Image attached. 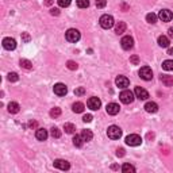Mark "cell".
Instances as JSON below:
<instances>
[{"mask_svg": "<svg viewBox=\"0 0 173 173\" xmlns=\"http://www.w3.org/2000/svg\"><path fill=\"white\" fill-rule=\"evenodd\" d=\"M115 84H116V87L126 89V88L130 85V81H128V79H127L126 76H118L116 79H115Z\"/></svg>", "mask_w": 173, "mask_h": 173, "instance_id": "cell-12", "label": "cell"}, {"mask_svg": "<svg viewBox=\"0 0 173 173\" xmlns=\"http://www.w3.org/2000/svg\"><path fill=\"white\" fill-rule=\"evenodd\" d=\"M123 152H124L123 149H118V153H116V154H118V156H123V154H124Z\"/></svg>", "mask_w": 173, "mask_h": 173, "instance_id": "cell-42", "label": "cell"}, {"mask_svg": "<svg viewBox=\"0 0 173 173\" xmlns=\"http://www.w3.org/2000/svg\"><path fill=\"white\" fill-rule=\"evenodd\" d=\"M76 3L77 7H80V8H87L89 6V0H76Z\"/></svg>", "mask_w": 173, "mask_h": 173, "instance_id": "cell-33", "label": "cell"}, {"mask_svg": "<svg viewBox=\"0 0 173 173\" xmlns=\"http://www.w3.org/2000/svg\"><path fill=\"white\" fill-rule=\"evenodd\" d=\"M72 3V0H58V6L62 7V8H65V7H69Z\"/></svg>", "mask_w": 173, "mask_h": 173, "instance_id": "cell-34", "label": "cell"}, {"mask_svg": "<svg viewBox=\"0 0 173 173\" xmlns=\"http://www.w3.org/2000/svg\"><path fill=\"white\" fill-rule=\"evenodd\" d=\"M134 97H135L134 92H131L128 89L122 91L120 92V95H119V99H120V102H122L123 104H130V103H132L134 102Z\"/></svg>", "mask_w": 173, "mask_h": 173, "instance_id": "cell-2", "label": "cell"}, {"mask_svg": "<svg viewBox=\"0 0 173 173\" xmlns=\"http://www.w3.org/2000/svg\"><path fill=\"white\" fill-rule=\"evenodd\" d=\"M158 18L162 22H171L173 19V14L171 10H161L160 14H158Z\"/></svg>", "mask_w": 173, "mask_h": 173, "instance_id": "cell-13", "label": "cell"}, {"mask_svg": "<svg viewBox=\"0 0 173 173\" xmlns=\"http://www.w3.org/2000/svg\"><path fill=\"white\" fill-rule=\"evenodd\" d=\"M126 143L128 146H139L142 143V138L138 134H130L126 137Z\"/></svg>", "mask_w": 173, "mask_h": 173, "instance_id": "cell-6", "label": "cell"}, {"mask_svg": "<svg viewBox=\"0 0 173 173\" xmlns=\"http://www.w3.org/2000/svg\"><path fill=\"white\" fill-rule=\"evenodd\" d=\"M130 62H131V64H134V65H138V64H139V58H138V56H131V57H130Z\"/></svg>", "mask_w": 173, "mask_h": 173, "instance_id": "cell-39", "label": "cell"}, {"mask_svg": "<svg viewBox=\"0 0 173 173\" xmlns=\"http://www.w3.org/2000/svg\"><path fill=\"white\" fill-rule=\"evenodd\" d=\"M7 107H8V112L10 114H18L19 112V104H18L16 102H11V103H8V106H7Z\"/></svg>", "mask_w": 173, "mask_h": 173, "instance_id": "cell-18", "label": "cell"}, {"mask_svg": "<svg viewBox=\"0 0 173 173\" xmlns=\"http://www.w3.org/2000/svg\"><path fill=\"white\" fill-rule=\"evenodd\" d=\"M54 168H57V169H60V171H68L69 168H71V164L68 162V161H65V160H61V158H58V160H54Z\"/></svg>", "mask_w": 173, "mask_h": 173, "instance_id": "cell-11", "label": "cell"}, {"mask_svg": "<svg viewBox=\"0 0 173 173\" xmlns=\"http://www.w3.org/2000/svg\"><path fill=\"white\" fill-rule=\"evenodd\" d=\"M3 47H4L6 50H14L16 47V42L14 38H4L3 39Z\"/></svg>", "mask_w": 173, "mask_h": 173, "instance_id": "cell-14", "label": "cell"}, {"mask_svg": "<svg viewBox=\"0 0 173 173\" xmlns=\"http://www.w3.org/2000/svg\"><path fill=\"white\" fill-rule=\"evenodd\" d=\"M77 68H79V65H77L75 61H68V69H71V71H76Z\"/></svg>", "mask_w": 173, "mask_h": 173, "instance_id": "cell-36", "label": "cell"}, {"mask_svg": "<svg viewBox=\"0 0 173 173\" xmlns=\"http://www.w3.org/2000/svg\"><path fill=\"white\" fill-rule=\"evenodd\" d=\"M99 23L103 28H106V30H108V28H111L114 24H115V20H114V18L111 15H108V14H106V15H103L100 18V20H99Z\"/></svg>", "mask_w": 173, "mask_h": 173, "instance_id": "cell-3", "label": "cell"}, {"mask_svg": "<svg viewBox=\"0 0 173 173\" xmlns=\"http://www.w3.org/2000/svg\"><path fill=\"white\" fill-rule=\"evenodd\" d=\"M107 135H108V138H111V139H119L120 137H122V128H120L119 126L112 124V126L108 127Z\"/></svg>", "mask_w": 173, "mask_h": 173, "instance_id": "cell-4", "label": "cell"}, {"mask_svg": "<svg viewBox=\"0 0 173 173\" xmlns=\"http://www.w3.org/2000/svg\"><path fill=\"white\" fill-rule=\"evenodd\" d=\"M145 110H146V112H149V114H156L158 111V104L154 102H148L145 104Z\"/></svg>", "mask_w": 173, "mask_h": 173, "instance_id": "cell-17", "label": "cell"}, {"mask_svg": "<svg viewBox=\"0 0 173 173\" xmlns=\"http://www.w3.org/2000/svg\"><path fill=\"white\" fill-rule=\"evenodd\" d=\"M134 95H135V97L139 99V100H148L149 99V92L146 89H143V88H141V87H135Z\"/></svg>", "mask_w": 173, "mask_h": 173, "instance_id": "cell-8", "label": "cell"}, {"mask_svg": "<svg viewBox=\"0 0 173 173\" xmlns=\"http://www.w3.org/2000/svg\"><path fill=\"white\" fill-rule=\"evenodd\" d=\"M83 120H84L85 123H89L91 120H92V115H89V114H88V115H84V116H83Z\"/></svg>", "mask_w": 173, "mask_h": 173, "instance_id": "cell-40", "label": "cell"}, {"mask_svg": "<svg viewBox=\"0 0 173 173\" xmlns=\"http://www.w3.org/2000/svg\"><path fill=\"white\" fill-rule=\"evenodd\" d=\"M169 38L165 35H160L158 37V45H160L161 47H169Z\"/></svg>", "mask_w": 173, "mask_h": 173, "instance_id": "cell-22", "label": "cell"}, {"mask_svg": "<svg viewBox=\"0 0 173 173\" xmlns=\"http://www.w3.org/2000/svg\"><path fill=\"white\" fill-rule=\"evenodd\" d=\"M124 31H126V23H124V22H118L115 26V32L118 35H120V34H123Z\"/></svg>", "mask_w": 173, "mask_h": 173, "instance_id": "cell-21", "label": "cell"}, {"mask_svg": "<svg viewBox=\"0 0 173 173\" xmlns=\"http://www.w3.org/2000/svg\"><path fill=\"white\" fill-rule=\"evenodd\" d=\"M50 135L53 138H60L61 137V131H60V128H57V127H53L50 130Z\"/></svg>", "mask_w": 173, "mask_h": 173, "instance_id": "cell-32", "label": "cell"}, {"mask_svg": "<svg viewBox=\"0 0 173 173\" xmlns=\"http://www.w3.org/2000/svg\"><path fill=\"white\" fill-rule=\"evenodd\" d=\"M84 139L81 137V134H76L75 137H73V145L76 146V148H81V146L84 145Z\"/></svg>", "mask_w": 173, "mask_h": 173, "instance_id": "cell-19", "label": "cell"}, {"mask_svg": "<svg viewBox=\"0 0 173 173\" xmlns=\"http://www.w3.org/2000/svg\"><path fill=\"white\" fill-rule=\"evenodd\" d=\"M72 110H73V112H76V114H81L84 111V104L81 102H76L75 104L72 106Z\"/></svg>", "mask_w": 173, "mask_h": 173, "instance_id": "cell-23", "label": "cell"}, {"mask_svg": "<svg viewBox=\"0 0 173 173\" xmlns=\"http://www.w3.org/2000/svg\"><path fill=\"white\" fill-rule=\"evenodd\" d=\"M157 19H158V16L156 15V14H153V12H150V14H148V15H146V20H148L149 23H152V24L156 23Z\"/></svg>", "mask_w": 173, "mask_h": 173, "instance_id": "cell-29", "label": "cell"}, {"mask_svg": "<svg viewBox=\"0 0 173 173\" xmlns=\"http://www.w3.org/2000/svg\"><path fill=\"white\" fill-rule=\"evenodd\" d=\"M64 130L66 134H73V132L76 131V126L73 123H65L64 124Z\"/></svg>", "mask_w": 173, "mask_h": 173, "instance_id": "cell-26", "label": "cell"}, {"mask_svg": "<svg viewBox=\"0 0 173 173\" xmlns=\"http://www.w3.org/2000/svg\"><path fill=\"white\" fill-rule=\"evenodd\" d=\"M60 115H61V108L54 107V108L50 110V116H51V118H58Z\"/></svg>", "mask_w": 173, "mask_h": 173, "instance_id": "cell-31", "label": "cell"}, {"mask_svg": "<svg viewBox=\"0 0 173 173\" xmlns=\"http://www.w3.org/2000/svg\"><path fill=\"white\" fill-rule=\"evenodd\" d=\"M120 45H122V49L130 50V49H132V46H134V39H132L130 35H126V37H123L122 38Z\"/></svg>", "mask_w": 173, "mask_h": 173, "instance_id": "cell-9", "label": "cell"}, {"mask_svg": "<svg viewBox=\"0 0 173 173\" xmlns=\"http://www.w3.org/2000/svg\"><path fill=\"white\" fill-rule=\"evenodd\" d=\"M168 32H169V37H171V38H173V27H171L168 30Z\"/></svg>", "mask_w": 173, "mask_h": 173, "instance_id": "cell-43", "label": "cell"}, {"mask_svg": "<svg viewBox=\"0 0 173 173\" xmlns=\"http://www.w3.org/2000/svg\"><path fill=\"white\" fill-rule=\"evenodd\" d=\"M162 69L164 71H168V72L173 71V60H165L162 62Z\"/></svg>", "mask_w": 173, "mask_h": 173, "instance_id": "cell-27", "label": "cell"}, {"mask_svg": "<svg viewBox=\"0 0 173 173\" xmlns=\"http://www.w3.org/2000/svg\"><path fill=\"white\" fill-rule=\"evenodd\" d=\"M53 91H54V93H56L57 96H65V95H66V92H68V88H66L65 84H62V83H57L56 85L53 87Z\"/></svg>", "mask_w": 173, "mask_h": 173, "instance_id": "cell-10", "label": "cell"}, {"mask_svg": "<svg viewBox=\"0 0 173 173\" xmlns=\"http://www.w3.org/2000/svg\"><path fill=\"white\" fill-rule=\"evenodd\" d=\"M122 172H123V173H134V172H135V168L132 167L131 164H123Z\"/></svg>", "mask_w": 173, "mask_h": 173, "instance_id": "cell-28", "label": "cell"}, {"mask_svg": "<svg viewBox=\"0 0 173 173\" xmlns=\"http://www.w3.org/2000/svg\"><path fill=\"white\" fill-rule=\"evenodd\" d=\"M30 34L28 32H22V41L23 42H30Z\"/></svg>", "mask_w": 173, "mask_h": 173, "instance_id": "cell-38", "label": "cell"}, {"mask_svg": "<svg viewBox=\"0 0 173 173\" xmlns=\"http://www.w3.org/2000/svg\"><path fill=\"white\" fill-rule=\"evenodd\" d=\"M19 65H20L23 69H26V71H31V69H32V64H31V61L24 60V58H23V60H20Z\"/></svg>", "mask_w": 173, "mask_h": 173, "instance_id": "cell-25", "label": "cell"}, {"mask_svg": "<svg viewBox=\"0 0 173 173\" xmlns=\"http://www.w3.org/2000/svg\"><path fill=\"white\" fill-rule=\"evenodd\" d=\"M84 93H85V88H84V87H79V88H76V89H75V95H76V96H83Z\"/></svg>", "mask_w": 173, "mask_h": 173, "instance_id": "cell-35", "label": "cell"}, {"mask_svg": "<svg viewBox=\"0 0 173 173\" xmlns=\"http://www.w3.org/2000/svg\"><path fill=\"white\" fill-rule=\"evenodd\" d=\"M65 38H66V41H68V42L76 43V42L80 41L81 34H80V31L76 30V28H69V30L65 32Z\"/></svg>", "mask_w": 173, "mask_h": 173, "instance_id": "cell-1", "label": "cell"}, {"mask_svg": "<svg viewBox=\"0 0 173 173\" xmlns=\"http://www.w3.org/2000/svg\"><path fill=\"white\" fill-rule=\"evenodd\" d=\"M81 137L85 142L88 141H92V138H93V132H92L91 130H83L81 131Z\"/></svg>", "mask_w": 173, "mask_h": 173, "instance_id": "cell-24", "label": "cell"}, {"mask_svg": "<svg viewBox=\"0 0 173 173\" xmlns=\"http://www.w3.org/2000/svg\"><path fill=\"white\" fill-rule=\"evenodd\" d=\"M161 81L165 87H172L173 85V76H167V75H162L161 76Z\"/></svg>", "mask_w": 173, "mask_h": 173, "instance_id": "cell-20", "label": "cell"}, {"mask_svg": "<svg viewBox=\"0 0 173 173\" xmlns=\"http://www.w3.org/2000/svg\"><path fill=\"white\" fill-rule=\"evenodd\" d=\"M139 77H141L142 80H145V81H149V80L153 79V71L152 68H149V66H142L141 69H139Z\"/></svg>", "mask_w": 173, "mask_h": 173, "instance_id": "cell-5", "label": "cell"}, {"mask_svg": "<svg viewBox=\"0 0 173 173\" xmlns=\"http://www.w3.org/2000/svg\"><path fill=\"white\" fill-rule=\"evenodd\" d=\"M119 104H116V103H110L107 104V107H106V111H107L108 115H116L118 112H119Z\"/></svg>", "mask_w": 173, "mask_h": 173, "instance_id": "cell-15", "label": "cell"}, {"mask_svg": "<svg viewBox=\"0 0 173 173\" xmlns=\"http://www.w3.org/2000/svg\"><path fill=\"white\" fill-rule=\"evenodd\" d=\"M168 54H169V56H173V47H171V49L168 50Z\"/></svg>", "mask_w": 173, "mask_h": 173, "instance_id": "cell-44", "label": "cell"}, {"mask_svg": "<svg viewBox=\"0 0 173 173\" xmlns=\"http://www.w3.org/2000/svg\"><path fill=\"white\" fill-rule=\"evenodd\" d=\"M107 4V0H96V7L97 8H104Z\"/></svg>", "mask_w": 173, "mask_h": 173, "instance_id": "cell-37", "label": "cell"}, {"mask_svg": "<svg viewBox=\"0 0 173 173\" xmlns=\"http://www.w3.org/2000/svg\"><path fill=\"white\" fill-rule=\"evenodd\" d=\"M50 14H51V15H58L60 12H58L57 8H51V10H50Z\"/></svg>", "mask_w": 173, "mask_h": 173, "instance_id": "cell-41", "label": "cell"}, {"mask_svg": "<svg viewBox=\"0 0 173 173\" xmlns=\"http://www.w3.org/2000/svg\"><path fill=\"white\" fill-rule=\"evenodd\" d=\"M7 79H8V81H11V83H16L18 80H19V76H18V73L12 72V73H8Z\"/></svg>", "mask_w": 173, "mask_h": 173, "instance_id": "cell-30", "label": "cell"}, {"mask_svg": "<svg viewBox=\"0 0 173 173\" xmlns=\"http://www.w3.org/2000/svg\"><path fill=\"white\" fill-rule=\"evenodd\" d=\"M35 137L38 141H46L47 137H49V132H47V130H45V128H38L35 132Z\"/></svg>", "mask_w": 173, "mask_h": 173, "instance_id": "cell-16", "label": "cell"}, {"mask_svg": "<svg viewBox=\"0 0 173 173\" xmlns=\"http://www.w3.org/2000/svg\"><path fill=\"white\" fill-rule=\"evenodd\" d=\"M87 106H88V108L92 110V111H96V110L100 108V106H102V102H100V99L99 97H89L88 99V102H87Z\"/></svg>", "mask_w": 173, "mask_h": 173, "instance_id": "cell-7", "label": "cell"}]
</instances>
